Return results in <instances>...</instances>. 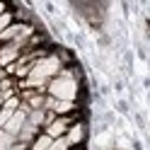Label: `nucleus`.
Segmentation results:
<instances>
[{
    "mask_svg": "<svg viewBox=\"0 0 150 150\" xmlns=\"http://www.w3.org/2000/svg\"><path fill=\"white\" fill-rule=\"evenodd\" d=\"M56 70H58V58H44L34 65V70L29 73V78H27V85H41V82L49 78V75H53Z\"/></svg>",
    "mask_w": 150,
    "mask_h": 150,
    "instance_id": "nucleus-1",
    "label": "nucleus"
},
{
    "mask_svg": "<svg viewBox=\"0 0 150 150\" xmlns=\"http://www.w3.org/2000/svg\"><path fill=\"white\" fill-rule=\"evenodd\" d=\"M75 92H78V85H75V80L70 75H63V78L51 82V95L58 97L61 102H70L75 97Z\"/></svg>",
    "mask_w": 150,
    "mask_h": 150,
    "instance_id": "nucleus-2",
    "label": "nucleus"
},
{
    "mask_svg": "<svg viewBox=\"0 0 150 150\" xmlns=\"http://www.w3.org/2000/svg\"><path fill=\"white\" fill-rule=\"evenodd\" d=\"M22 126H24V111H12V116H10V121L5 124V133L7 136H17L22 131Z\"/></svg>",
    "mask_w": 150,
    "mask_h": 150,
    "instance_id": "nucleus-3",
    "label": "nucleus"
},
{
    "mask_svg": "<svg viewBox=\"0 0 150 150\" xmlns=\"http://www.w3.org/2000/svg\"><path fill=\"white\" fill-rule=\"evenodd\" d=\"M63 131H65V124H63V121H53V124L49 126V138H58Z\"/></svg>",
    "mask_w": 150,
    "mask_h": 150,
    "instance_id": "nucleus-4",
    "label": "nucleus"
},
{
    "mask_svg": "<svg viewBox=\"0 0 150 150\" xmlns=\"http://www.w3.org/2000/svg\"><path fill=\"white\" fill-rule=\"evenodd\" d=\"M24 32H27L24 27H10V29L0 32V36H3V39H12V36H17V34H24Z\"/></svg>",
    "mask_w": 150,
    "mask_h": 150,
    "instance_id": "nucleus-5",
    "label": "nucleus"
},
{
    "mask_svg": "<svg viewBox=\"0 0 150 150\" xmlns=\"http://www.w3.org/2000/svg\"><path fill=\"white\" fill-rule=\"evenodd\" d=\"M12 148V136H7L5 131H0V150H10Z\"/></svg>",
    "mask_w": 150,
    "mask_h": 150,
    "instance_id": "nucleus-6",
    "label": "nucleus"
},
{
    "mask_svg": "<svg viewBox=\"0 0 150 150\" xmlns=\"http://www.w3.org/2000/svg\"><path fill=\"white\" fill-rule=\"evenodd\" d=\"M49 150H68V140L65 138H56V140H51Z\"/></svg>",
    "mask_w": 150,
    "mask_h": 150,
    "instance_id": "nucleus-7",
    "label": "nucleus"
},
{
    "mask_svg": "<svg viewBox=\"0 0 150 150\" xmlns=\"http://www.w3.org/2000/svg\"><path fill=\"white\" fill-rule=\"evenodd\" d=\"M49 107H53L56 111H68L73 104H70V102H61V99H58V102H53V99H51V102H49Z\"/></svg>",
    "mask_w": 150,
    "mask_h": 150,
    "instance_id": "nucleus-8",
    "label": "nucleus"
},
{
    "mask_svg": "<svg viewBox=\"0 0 150 150\" xmlns=\"http://www.w3.org/2000/svg\"><path fill=\"white\" fill-rule=\"evenodd\" d=\"M49 145H51V138H49V136H41V138L34 143V150H49Z\"/></svg>",
    "mask_w": 150,
    "mask_h": 150,
    "instance_id": "nucleus-9",
    "label": "nucleus"
},
{
    "mask_svg": "<svg viewBox=\"0 0 150 150\" xmlns=\"http://www.w3.org/2000/svg\"><path fill=\"white\" fill-rule=\"evenodd\" d=\"M80 138H82V128H80V126H75V128L70 131V136L65 138V140H68V143H78Z\"/></svg>",
    "mask_w": 150,
    "mask_h": 150,
    "instance_id": "nucleus-10",
    "label": "nucleus"
},
{
    "mask_svg": "<svg viewBox=\"0 0 150 150\" xmlns=\"http://www.w3.org/2000/svg\"><path fill=\"white\" fill-rule=\"evenodd\" d=\"M15 53H17L15 49H5L3 53H0V61H3V63H7V61H12V58H15Z\"/></svg>",
    "mask_w": 150,
    "mask_h": 150,
    "instance_id": "nucleus-11",
    "label": "nucleus"
},
{
    "mask_svg": "<svg viewBox=\"0 0 150 150\" xmlns=\"http://www.w3.org/2000/svg\"><path fill=\"white\" fill-rule=\"evenodd\" d=\"M20 133H22V138L27 140V138L34 133V124H27V121H24V126H22V131H20Z\"/></svg>",
    "mask_w": 150,
    "mask_h": 150,
    "instance_id": "nucleus-12",
    "label": "nucleus"
},
{
    "mask_svg": "<svg viewBox=\"0 0 150 150\" xmlns=\"http://www.w3.org/2000/svg\"><path fill=\"white\" fill-rule=\"evenodd\" d=\"M41 121H44V111H34V114H32V121H29V124H41Z\"/></svg>",
    "mask_w": 150,
    "mask_h": 150,
    "instance_id": "nucleus-13",
    "label": "nucleus"
},
{
    "mask_svg": "<svg viewBox=\"0 0 150 150\" xmlns=\"http://www.w3.org/2000/svg\"><path fill=\"white\" fill-rule=\"evenodd\" d=\"M10 116H12V111H7V109H5V111H0V126H5L7 121H10Z\"/></svg>",
    "mask_w": 150,
    "mask_h": 150,
    "instance_id": "nucleus-14",
    "label": "nucleus"
},
{
    "mask_svg": "<svg viewBox=\"0 0 150 150\" xmlns=\"http://www.w3.org/2000/svg\"><path fill=\"white\" fill-rule=\"evenodd\" d=\"M7 24H10V15H5V12H3V15H0V32H5V27H7Z\"/></svg>",
    "mask_w": 150,
    "mask_h": 150,
    "instance_id": "nucleus-15",
    "label": "nucleus"
},
{
    "mask_svg": "<svg viewBox=\"0 0 150 150\" xmlns=\"http://www.w3.org/2000/svg\"><path fill=\"white\" fill-rule=\"evenodd\" d=\"M15 107H17V99H15V97H10V99L5 102V109H7V111H15Z\"/></svg>",
    "mask_w": 150,
    "mask_h": 150,
    "instance_id": "nucleus-16",
    "label": "nucleus"
},
{
    "mask_svg": "<svg viewBox=\"0 0 150 150\" xmlns=\"http://www.w3.org/2000/svg\"><path fill=\"white\" fill-rule=\"evenodd\" d=\"M0 15H3V5H0Z\"/></svg>",
    "mask_w": 150,
    "mask_h": 150,
    "instance_id": "nucleus-17",
    "label": "nucleus"
},
{
    "mask_svg": "<svg viewBox=\"0 0 150 150\" xmlns=\"http://www.w3.org/2000/svg\"><path fill=\"white\" fill-rule=\"evenodd\" d=\"M0 102H3V95H0Z\"/></svg>",
    "mask_w": 150,
    "mask_h": 150,
    "instance_id": "nucleus-18",
    "label": "nucleus"
}]
</instances>
